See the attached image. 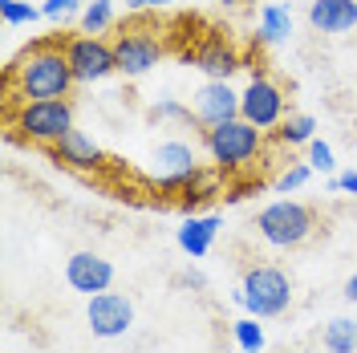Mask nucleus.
Returning <instances> with one entry per match:
<instances>
[{"label":"nucleus","mask_w":357,"mask_h":353,"mask_svg":"<svg viewBox=\"0 0 357 353\" xmlns=\"http://www.w3.org/2000/svg\"><path fill=\"white\" fill-rule=\"evenodd\" d=\"M69 37H45L29 45L13 66L4 69V102H49V98H69L77 77L66 57Z\"/></svg>","instance_id":"1"},{"label":"nucleus","mask_w":357,"mask_h":353,"mask_svg":"<svg viewBox=\"0 0 357 353\" xmlns=\"http://www.w3.org/2000/svg\"><path fill=\"white\" fill-rule=\"evenodd\" d=\"M4 122H8L13 138L53 151V147L73 130V102H69V98H49V102H4Z\"/></svg>","instance_id":"2"},{"label":"nucleus","mask_w":357,"mask_h":353,"mask_svg":"<svg viewBox=\"0 0 357 353\" xmlns=\"http://www.w3.org/2000/svg\"><path fill=\"white\" fill-rule=\"evenodd\" d=\"M203 151L211 158V167L223 171V175H236L252 167L260 151H264V130H256L244 118H231V122H220V126H207L203 130Z\"/></svg>","instance_id":"3"},{"label":"nucleus","mask_w":357,"mask_h":353,"mask_svg":"<svg viewBox=\"0 0 357 353\" xmlns=\"http://www.w3.org/2000/svg\"><path fill=\"white\" fill-rule=\"evenodd\" d=\"M256 236L268 243V248H276V252H292V248H301V243L312 240V232H317V211H312L309 203H296V199H276V203H268L256 211Z\"/></svg>","instance_id":"4"},{"label":"nucleus","mask_w":357,"mask_h":353,"mask_svg":"<svg viewBox=\"0 0 357 353\" xmlns=\"http://www.w3.org/2000/svg\"><path fill=\"white\" fill-rule=\"evenodd\" d=\"M231 301L248 309L252 317H260V321H272V317H284L292 305V280L284 268L276 264H252L244 272V280L240 288L231 292Z\"/></svg>","instance_id":"5"},{"label":"nucleus","mask_w":357,"mask_h":353,"mask_svg":"<svg viewBox=\"0 0 357 353\" xmlns=\"http://www.w3.org/2000/svg\"><path fill=\"white\" fill-rule=\"evenodd\" d=\"M240 118L252 122L256 130H276L284 118H289V98L276 77H268L264 69H256L248 77V86L240 89Z\"/></svg>","instance_id":"6"},{"label":"nucleus","mask_w":357,"mask_h":353,"mask_svg":"<svg viewBox=\"0 0 357 353\" xmlns=\"http://www.w3.org/2000/svg\"><path fill=\"white\" fill-rule=\"evenodd\" d=\"M66 57H69V66H73L77 86H93V82H106L110 73H118L114 41H102V37H93V33L69 37L66 41Z\"/></svg>","instance_id":"7"},{"label":"nucleus","mask_w":357,"mask_h":353,"mask_svg":"<svg viewBox=\"0 0 357 353\" xmlns=\"http://www.w3.org/2000/svg\"><path fill=\"white\" fill-rule=\"evenodd\" d=\"M162 53H167V45L151 29H126L114 37V61H118L122 77H146L162 61Z\"/></svg>","instance_id":"8"},{"label":"nucleus","mask_w":357,"mask_h":353,"mask_svg":"<svg viewBox=\"0 0 357 353\" xmlns=\"http://www.w3.org/2000/svg\"><path fill=\"white\" fill-rule=\"evenodd\" d=\"M86 325L93 337L114 341V337H126L134 329V301L126 292H98L86 301Z\"/></svg>","instance_id":"9"},{"label":"nucleus","mask_w":357,"mask_h":353,"mask_svg":"<svg viewBox=\"0 0 357 353\" xmlns=\"http://www.w3.org/2000/svg\"><path fill=\"white\" fill-rule=\"evenodd\" d=\"M199 155L191 142L171 138V142H158L155 147V183L162 191H187L191 179L199 175Z\"/></svg>","instance_id":"10"},{"label":"nucleus","mask_w":357,"mask_h":353,"mask_svg":"<svg viewBox=\"0 0 357 353\" xmlns=\"http://www.w3.org/2000/svg\"><path fill=\"white\" fill-rule=\"evenodd\" d=\"M195 118H199V126H220V122H231V118H240V89L231 86V82H215V77H207L199 89H195Z\"/></svg>","instance_id":"11"},{"label":"nucleus","mask_w":357,"mask_h":353,"mask_svg":"<svg viewBox=\"0 0 357 353\" xmlns=\"http://www.w3.org/2000/svg\"><path fill=\"white\" fill-rule=\"evenodd\" d=\"M66 285L73 292H86V296H98L114 285V264L98 252H73L66 260Z\"/></svg>","instance_id":"12"},{"label":"nucleus","mask_w":357,"mask_h":353,"mask_svg":"<svg viewBox=\"0 0 357 353\" xmlns=\"http://www.w3.org/2000/svg\"><path fill=\"white\" fill-rule=\"evenodd\" d=\"M187 61L199 69V73H207V77H215V82H231L240 69H244V61H240V53L231 49V45L223 41V37H203L191 53H187Z\"/></svg>","instance_id":"13"},{"label":"nucleus","mask_w":357,"mask_h":353,"mask_svg":"<svg viewBox=\"0 0 357 353\" xmlns=\"http://www.w3.org/2000/svg\"><path fill=\"white\" fill-rule=\"evenodd\" d=\"M49 155H53V163H61L69 171H102V167H106V151H102L86 130H77V126H73Z\"/></svg>","instance_id":"14"},{"label":"nucleus","mask_w":357,"mask_h":353,"mask_svg":"<svg viewBox=\"0 0 357 353\" xmlns=\"http://www.w3.org/2000/svg\"><path fill=\"white\" fill-rule=\"evenodd\" d=\"M309 24L325 37H341L357 29V0H312Z\"/></svg>","instance_id":"15"},{"label":"nucleus","mask_w":357,"mask_h":353,"mask_svg":"<svg viewBox=\"0 0 357 353\" xmlns=\"http://www.w3.org/2000/svg\"><path fill=\"white\" fill-rule=\"evenodd\" d=\"M215 236H220V216H187V220L178 223L175 243L191 256V260H203V256L211 252Z\"/></svg>","instance_id":"16"},{"label":"nucleus","mask_w":357,"mask_h":353,"mask_svg":"<svg viewBox=\"0 0 357 353\" xmlns=\"http://www.w3.org/2000/svg\"><path fill=\"white\" fill-rule=\"evenodd\" d=\"M256 45H280L292 37V8L289 4H280V0H272L260 8V17H256Z\"/></svg>","instance_id":"17"},{"label":"nucleus","mask_w":357,"mask_h":353,"mask_svg":"<svg viewBox=\"0 0 357 353\" xmlns=\"http://www.w3.org/2000/svg\"><path fill=\"white\" fill-rule=\"evenodd\" d=\"M272 138H276L280 147H289V151L292 147H309L312 138H317V118H312V114H292L289 110V118L272 130Z\"/></svg>","instance_id":"18"},{"label":"nucleus","mask_w":357,"mask_h":353,"mask_svg":"<svg viewBox=\"0 0 357 353\" xmlns=\"http://www.w3.org/2000/svg\"><path fill=\"white\" fill-rule=\"evenodd\" d=\"M325 353H357V321L349 317H333L325 325V337H321Z\"/></svg>","instance_id":"19"},{"label":"nucleus","mask_w":357,"mask_h":353,"mask_svg":"<svg viewBox=\"0 0 357 353\" xmlns=\"http://www.w3.org/2000/svg\"><path fill=\"white\" fill-rule=\"evenodd\" d=\"M231 337H236V345L240 353H264L268 337H264V325H260V317H240V321H231Z\"/></svg>","instance_id":"20"},{"label":"nucleus","mask_w":357,"mask_h":353,"mask_svg":"<svg viewBox=\"0 0 357 353\" xmlns=\"http://www.w3.org/2000/svg\"><path fill=\"white\" fill-rule=\"evenodd\" d=\"M110 24H114V0H86L82 4V33L102 37Z\"/></svg>","instance_id":"21"},{"label":"nucleus","mask_w":357,"mask_h":353,"mask_svg":"<svg viewBox=\"0 0 357 353\" xmlns=\"http://www.w3.org/2000/svg\"><path fill=\"white\" fill-rule=\"evenodd\" d=\"M151 122H183V126H199L195 110H191V106H183L178 98H167V93L151 106Z\"/></svg>","instance_id":"22"},{"label":"nucleus","mask_w":357,"mask_h":353,"mask_svg":"<svg viewBox=\"0 0 357 353\" xmlns=\"http://www.w3.org/2000/svg\"><path fill=\"white\" fill-rule=\"evenodd\" d=\"M0 17L8 29H17V24H33L37 17H45L37 4H29V0H0Z\"/></svg>","instance_id":"23"},{"label":"nucleus","mask_w":357,"mask_h":353,"mask_svg":"<svg viewBox=\"0 0 357 353\" xmlns=\"http://www.w3.org/2000/svg\"><path fill=\"white\" fill-rule=\"evenodd\" d=\"M309 179H312L309 163H292V167H284V171L276 175V183H272V187H276V195H289V191H301Z\"/></svg>","instance_id":"24"},{"label":"nucleus","mask_w":357,"mask_h":353,"mask_svg":"<svg viewBox=\"0 0 357 353\" xmlns=\"http://www.w3.org/2000/svg\"><path fill=\"white\" fill-rule=\"evenodd\" d=\"M305 151H309V167H312V171H321V175H333V167H337V163H333V147H329L325 138H312Z\"/></svg>","instance_id":"25"},{"label":"nucleus","mask_w":357,"mask_h":353,"mask_svg":"<svg viewBox=\"0 0 357 353\" xmlns=\"http://www.w3.org/2000/svg\"><path fill=\"white\" fill-rule=\"evenodd\" d=\"M325 191H329V195H341V191H345V195H357V171L329 175V179H325Z\"/></svg>","instance_id":"26"},{"label":"nucleus","mask_w":357,"mask_h":353,"mask_svg":"<svg viewBox=\"0 0 357 353\" xmlns=\"http://www.w3.org/2000/svg\"><path fill=\"white\" fill-rule=\"evenodd\" d=\"M73 8H77V0H45L41 4V13L49 17V21H61L66 13H73Z\"/></svg>","instance_id":"27"},{"label":"nucleus","mask_w":357,"mask_h":353,"mask_svg":"<svg viewBox=\"0 0 357 353\" xmlns=\"http://www.w3.org/2000/svg\"><path fill=\"white\" fill-rule=\"evenodd\" d=\"M178 285H191V288H203V285H207V280H203L199 272H191V268H187V272H183V276H178Z\"/></svg>","instance_id":"28"},{"label":"nucleus","mask_w":357,"mask_h":353,"mask_svg":"<svg viewBox=\"0 0 357 353\" xmlns=\"http://www.w3.org/2000/svg\"><path fill=\"white\" fill-rule=\"evenodd\" d=\"M126 4H130V8H167L171 0H126Z\"/></svg>","instance_id":"29"},{"label":"nucleus","mask_w":357,"mask_h":353,"mask_svg":"<svg viewBox=\"0 0 357 353\" xmlns=\"http://www.w3.org/2000/svg\"><path fill=\"white\" fill-rule=\"evenodd\" d=\"M345 301H349V305H357V272L345 280Z\"/></svg>","instance_id":"30"},{"label":"nucleus","mask_w":357,"mask_h":353,"mask_svg":"<svg viewBox=\"0 0 357 353\" xmlns=\"http://www.w3.org/2000/svg\"><path fill=\"white\" fill-rule=\"evenodd\" d=\"M223 8H240V4H248V0H220Z\"/></svg>","instance_id":"31"}]
</instances>
